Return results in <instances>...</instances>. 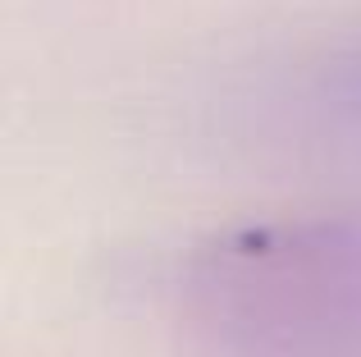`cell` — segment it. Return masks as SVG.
Returning <instances> with one entry per match:
<instances>
[{"label":"cell","instance_id":"obj_1","mask_svg":"<svg viewBox=\"0 0 361 357\" xmlns=\"http://www.w3.org/2000/svg\"><path fill=\"white\" fill-rule=\"evenodd\" d=\"M183 303L229 357H361V211L197 252Z\"/></svg>","mask_w":361,"mask_h":357},{"label":"cell","instance_id":"obj_2","mask_svg":"<svg viewBox=\"0 0 361 357\" xmlns=\"http://www.w3.org/2000/svg\"><path fill=\"white\" fill-rule=\"evenodd\" d=\"M302 101L316 119L334 128H361V32L334 42L307 69Z\"/></svg>","mask_w":361,"mask_h":357}]
</instances>
